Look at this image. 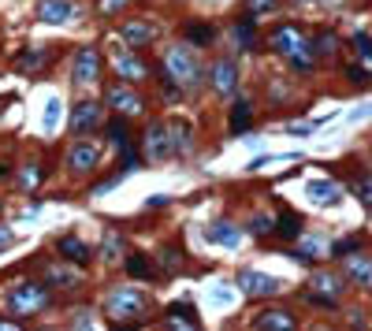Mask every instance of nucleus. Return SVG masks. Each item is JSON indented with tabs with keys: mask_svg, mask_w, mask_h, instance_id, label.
Here are the masks:
<instances>
[{
	"mask_svg": "<svg viewBox=\"0 0 372 331\" xmlns=\"http://www.w3.org/2000/svg\"><path fill=\"white\" fill-rule=\"evenodd\" d=\"M75 15V0H42V8H37V19L49 23V26H60Z\"/></svg>",
	"mask_w": 372,
	"mask_h": 331,
	"instance_id": "9",
	"label": "nucleus"
},
{
	"mask_svg": "<svg viewBox=\"0 0 372 331\" xmlns=\"http://www.w3.org/2000/svg\"><path fill=\"white\" fill-rule=\"evenodd\" d=\"M313 290H321V298H313V301H328V306H331V301L342 294V280L335 272H316L313 275Z\"/></svg>",
	"mask_w": 372,
	"mask_h": 331,
	"instance_id": "16",
	"label": "nucleus"
},
{
	"mask_svg": "<svg viewBox=\"0 0 372 331\" xmlns=\"http://www.w3.org/2000/svg\"><path fill=\"white\" fill-rule=\"evenodd\" d=\"M97 161H101L97 142H75V149L68 153V168H71V171H89Z\"/></svg>",
	"mask_w": 372,
	"mask_h": 331,
	"instance_id": "10",
	"label": "nucleus"
},
{
	"mask_svg": "<svg viewBox=\"0 0 372 331\" xmlns=\"http://www.w3.org/2000/svg\"><path fill=\"white\" fill-rule=\"evenodd\" d=\"M145 309H149V298H145V290H116V294L108 298V313L116 316V320H130L138 324V316H145Z\"/></svg>",
	"mask_w": 372,
	"mask_h": 331,
	"instance_id": "2",
	"label": "nucleus"
},
{
	"mask_svg": "<svg viewBox=\"0 0 372 331\" xmlns=\"http://www.w3.org/2000/svg\"><path fill=\"white\" fill-rule=\"evenodd\" d=\"M272 49H279L283 56L290 60V68H298V71H309L313 68V45L302 37L298 26H279V30H272Z\"/></svg>",
	"mask_w": 372,
	"mask_h": 331,
	"instance_id": "1",
	"label": "nucleus"
},
{
	"mask_svg": "<svg viewBox=\"0 0 372 331\" xmlns=\"http://www.w3.org/2000/svg\"><path fill=\"white\" fill-rule=\"evenodd\" d=\"M116 71L127 78V82H138L145 78V63H138L135 56H127V52H116Z\"/></svg>",
	"mask_w": 372,
	"mask_h": 331,
	"instance_id": "20",
	"label": "nucleus"
},
{
	"mask_svg": "<svg viewBox=\"0 0 372 331\" xmlns=\"http://www.w3.org/2000/svg\"><path fill=\"white\" fill-rule=\"evenodd\" d=\"M257 331H298V320L287 309H268L257 316Z\"/></svg>",
	"mask_w": 372,
	"mask_h": 331,
	"instance_id": "15",
	"label": "nucleus"
},
{
	"mask_svg": "<svg viewBox=\"0 0 372 331\" xmlns=\"http://www.w3.org/2000/svg\"><path fill=\"white\" fill-rule=\"evenodd\" d=\"M342 272H347V280L357 283V287H372V257H361V254H350L342 261Z\"/></svg>",
	"mask_w": 372,
	"mask_h": 331,
	"instance_id": "12",
	"label": "nucleus"
},
{
	"mask_svg": "<svg viewBox=\"0 0 372 331\" xmlns=\"http://www.w3.org/2000/svg\"><path fill=\"white\" fill-rule=\"evenodd\" d=\"M354 194H357V201H361L365 208H372V171H365V175L354 182Z\"/></svg>",
	"mask_w": 372,
	"mask_h": 331,
	"instance_id": "28",
	"label": "nucleus"
},
{
	"mask_svg": "<svg viewBox=\"0 0 372 331\" xmlns=\"http://www.w3.org/2000/svg\"><path fill=\"white\" fill-rule=\"evenodd\" d=\"M287 130H290V135H309V130H313V127H309V123H290Z\"/></svg>",
	"mask_w": 372,
	"mask_h": 331,
	"instance_id": "40",
	"label": "nucleus"
},
{
	"mask_svg": "<svg viewBox=\"0 0 372 331\" xmlns=\"http://www.w3.org/2000/svg\"><path fill=\"white\" fill-rule=\"evenodd\" d=\"M153 26L149 23H142V19H135V23H123V42L127 45H149L153 42Z\"/></svg>",
	"mask_w": 372,
	"mask_h": 331,
	"instance_id": "18",
	"label": "nucleus"
},
{
	"mask_svg": "<svg viewBox=\"0 0 372 331\" xmlns=\"http://www.w3.org/2000/svg\"><path fill=\"white\" fill-rule=\"evenodd\" d=\"M275 227H279V235H283V238H302V220L294 213H283V216L275 220Z\"/></svg>",
	"mask_w": 372,
	"mask_h": 331,
	"instance_id": "24",
	"label": "nucleus"
},
{
	"mask_svg": "<svg viewBox=\"0 0 372 331\" xmlns=\"http://www.w3.org/2000/svg\"><path fill=\"white\" fill-rule=\"evenodd\" d=\"M275 227V220H268V216H254V220H249V231H254V235H268Z\"/></svg>",
	"mask_w": 372,
	"mask_h": 331,
	"instance_id": "35",
	"label": "nucleus"
},
{
	"mask_svg": "<svg viewBox=\"0 0 372 331\" xmlns=\"http://www.w3.org/2000/svg\"><path fill=\"white\" fill-rule=\"evenodd\" d=\"M0 331H19L16 324H4V320H0Z\"/></svg>",
	"mask_w": 372,
	"mask_h": 331,
	"instance_id": "42",
	"label": "nucleus"
},
{
	"mask_svg": "<svg viewBox=\"0 0 372 331\" xmlns=\"http://www.w3.org/2000/svg\"><path fill=\"white\" fill-rule=\"evenodd\" d=\"M238 290H246V294H254V298H264V294H275L279 290V280L268 272L246 268V272H238Z\"/></svg>",
	"mask_w": 372,
	"mask_h": 331,
	"instance_id": "5",
	"label": "nucleus"
},
{
	"mask_svg": "<svg viewBox=\"0 0 372 331\" xmlns=\"http://www.w3.org/2000/svg\"><path fill=\"white\" fill-rule=\"evenodd\" d=\"M42 63H45V52H42V49H26L23 56L16 60V68H19V71H37Z\"/></svg>",
	"mask_w": 372,
	"mask_h": 331,
	"instance_id": "26",
	"label": "nucleus"
},
{
	"mask_svg": "<svg viewBox=\"0 0 372 331\" xmlns=\"http://www.w3.org/2000/svg\"><path fill=\"white\" fill-rule=\"evenodd\" d=\"M168 142H171V153H186L190 149V127L186 123H168Z\"/></svg>",
	"mask_w": 372,
	"mask_h": 331,
	"instance_id": "21",
	"label": "nucleus"
},
{
	"mask_svg": "<svg viewBox=\"0 0 372 331\" xmlns=\"http://www.w3.org/2000/svg\"><path fill=\"white\" fill-rule=\"evenodd\" d=\"M335 49H339L335 34H321V37H316V45H313V52H316V56H331Z\"/></svg>",
	"mask_w": 372,
	"mask_h": 331,
	"instance_id": "32",
	"label": "nucleus"
},
{
	"mask_svg": "<svg viewBox=\"0 0 372 331\" xmlns=\"http://www.w3.org/2000/svg\"><path fill=\"white\" fill-rule=\"evenodd\" d=\"M60 112H63V101H60V97H49V101H45V119H42V127H45V130H56Z\"/></svg>",
	"mask_w": 372,
	"mask_h": 331,
	"instance_id": "27",
	"label": "nucleus"
},
{
	"mask_svg": "<svg viewBox=\"0 0 372 331\" xmlns=\"http://www.w3.org/2000/svg\"><path fill=\"white\" fill-rule=\"evenodd\" d=\"M4 306H8L11 313H19V316L37 313V309H45V306H49V290H45V287H37V283H23V287H16V290H8Z\"/></svg>",
	"mask_w": 372,
	"mask_h": 331,
	"instance_id": "3",
	"label": "nucleus"
},
{
	"mask_svg": "<svg viewBox=\"0 0 372 331\" xmlns=\"http://www.w3.org/2000/svg\"><path fill=\"white\" fill-rule=\"evenodd\" d=\"M101 123V104H93V101H82L75 108V115H71V130L75 135H86V130H93Z\"/></svg>",
	"mask_w": 372,
	"mask_h": 331,
	"instance_id": "14",
	"label": "nucleus"
},
{
	"mask_svg": "<svg viewBox=\"0 0 372 331\" xmlns=\"http://www.w3.org/2000/svg\"><path fill=\"white\" fill-rule=\"evenodd\" d=\"M97 71H101L97 52H93V49H78V56H75V71H71V82H75V86H89V82H97Z\"/></svg>",
	"mask_w": 372,
	"mask_h": 331,
	"instance_id": "6",
	"label": "nucleus"
},
{
	"mask_svg": "<svg viewBox=\"0 0 372 331\" xmlns=\"http://www.w3.org/2000/svg\"><path fill=\"white\" fill-rule=\"evenodd\" d=\"M168 82H182V86H194L202 78V68H197L194 52L190 49H171L168 52Z\"/></svg>",
	"mask_w": 372,
	"mask_h": 331,
	"instance_id": "4",
	"label": "nucleus"
},
{
	"mask_svg": "<svg viewBox=\"0 0 372 331\" xmlns=\"http://www.w3.org/2000/svg\"><path fill=\"white\" fill-rule=\"evenodd\" d=\"M235 42L242 45V49H254V42H257V30H254V23H249V19L235 23Z\"/></svg>",
	"mask_w": 372,
	"mask_h": 331,
	"instance_id": "25",
	"label": "nucleus"
},
{
	"mask_svg": "<svg viewBox=\"0 0 372 331\" xmlns=\"http://www.w3.org/2000/svg\"><path fill=\"white\" fill-rule=\"evenodd\" d=\"M305 197L316 201V205H339L342 190H339V182H331V179H313L309 187H305Z\"/></svg>",
	"mask_w": 372,
	"mask_h": 331,
	"instance_id": "11",
	"label": "nucleus"
},
{
	"mask_svg": "<svg viewBox=\"0 0 372 331\" xmlns=\"http://www.w3.org/2000/svg\"><path fill=\"white\" fill-rule=\"evenodd\" d=\"M108 138L119 145V149H127V123H123V119H112V123H108Z\"/></svg>",
	"mask_w": 372,
	"mask_h": 331,
	"instance_id": "31",
	"label": "nucleus"
},
{
	"mask_svg": "<svg viewBox=\"0 0 372 331\" xmlns=\"http://www.w3.org/2000/svg\"><path fill=\"white\" fill-rule=\"evenodd\" d=\"M108 104L116 112H123V115H138L142 112V101L130 94V89H123V86H112L108 89Z\"/></svg>",
	"mask_w": 372,
	"mask_h": 331,
	"instance_id": "17",
	"label": "nucleus"
},
{
	"mask_svg": "<svg viewBox=\"0 0 372 331\" xmlns=\"http://www.w3.org/2000/svg\"><path fill=\"white\" fill-rule=\"evenodd\" d=\"M123 4H127V0H101L104 11H116V8H123Z\"/></svg>",
	"mask_w": 372,
	"mask_h": 331,
	"instance_id": "41",
	"label": "nucleus"
},
{
	"mask_svg": "<svg viewBox=\"0 0 372 331\" xmlns=\"http://www.w3.org/2000/svg\"><path fill=\"white\" fill-rule=\"evenodd\" d=\"M0 179H8V168H0Z\"/></svg>",
	"mask_w": 372,
	"mask_h": 331,
	"instance_id": "45",
	"label": "nucleus"
},
{
	"mask_svg": "<svg viewBox=\"0 0 372 331\" xmlns=\"http://www.w3.org/2000/svg\"><path fill=\"white\" fill-rule=\"evenodd\" d=\"M168 331H197V327L186 320V313H179L175 306H171V313H168Z\"/></svg>",
	"mask_w": 372,
	"mask_h": 331,
	"instance_id": "30",
	"label": "nucleus"
},
{
	"mask_svg": "<svg viewBox=\"0 0 372 331\" xmlns=\"http://www.w3.org/2000/svg\"><path fill=\"white\" fill-rule=\"evenodd\" d=\"M298 4H309V0H298ZM321 4H339V0H321Z\"/></svg>",
	"mask_w": 372,
	"mask_h": 331,
	"instance_id": "43",
	"label": "nucleus"
},
{
	"mask_svg": "<svg viewBox=\"0 0 372 331\" xmlns=\"http://www.w3.org/2000/svg\"><path fill=\"white\" fill-rule=\"evenodd\" d=\"M354 49H357V56L372 60V37H368V34H357V37H354Z\"/></svg>",
	"mask_w": 372,
	"mask_h": 331,
	"instance_id": "36",
	"label": "nucleus"
},
{
	"mask_svg": "<svg viewBox=\"0 0 372 331\" xmlns=\"http://www.w3.org/2000/svg\"><path fill=\"white\" fill-rule=\"evenodd\" d=\"M127 272L135 275V280H156V264L149 257H138V254L127 261Z\"/></svg>",
	"mask_w": 372,
	"mask_h": 331,
	"instance_id": "22",
	"label": "nucleus"
},
{
	"mask_svg": "<svg viewBox=\"0 0 372 331\" xmlns=\"http://www.w3.org/2000/svg\"><path fill=\"white\" fill-rule=\"evenodd\" d=\"M145 156H149V161H168L171 156L168 123H153L149 130H145Z\"/></svg>",
	"mask_w": 372,
	"mask_h": 331,
	"instance_id": "7",
	"label": "nucleus"
},
{
	"mask_svg": "<svg viewBox=\"0 0 372 331\" xmlns=\"http://www.w3.org/2000/svg\"><path fill=\"white\" fill-rule=\"evenodd\" d=\"M190 37L197 45H209L212 37H216V30H212V26H190Z\"/></svg>",
	"mask_w": 372,
	"mask_h": 331,
	"instance_id": "34",
	"label": "nucleus"
},
{
	"mask_svg": "<svg viewBox=\"0 0 372 331\" xmlns=\"http://www.w3.org/2000/svg\"><path fill=\"white\" fill-rule=\"evenodd\" d=\"M116 249H119L116 235H108V238H104V249H101V254H104V261H112V257H116Z\"/></svg>",
	"mask_w": 372,
	"mask_h": 331,
	"instance_id": "38",
	"label": "nucleus"
},
{
	"mask_svg": "<svg viewBox=\"0 0 372 331\" xmlns=\"http://www.w3.org/2000/svg\"><path fill=\"white\" fill-rule=\"evenodd\" d=\"M56 249H60V257H68V261H75V264H86V261H89V246L78 242V238H71V235L60 238Z\"/></svg>",
	"mask_w": 372,
	"mask_h": 331,
	"instance_id": "19",
	"label": "nucleus"
},
{
	"mask_svg": "<svg viewBox=\"0 0 372 331\" xmlns=\"http://www.w3.org/2000/svg\"><path fill=\"white\" fill-rule=\"evenodd\" d=\"M49 283H60V287H75L78 283V272H71V268H63V264H49Z\"/></svg>",
	"mask_w": 372,
	"mask_h": 331,
	"instance_id": "23",
	"label": "nucleus"
},
{
	"mask_svg": "<svg viewBox=\"0 0 372 331\" xmlns=\"http://www.w3.org/2000/svg\"><path fill=\"white\" fill-rule=\"evenodd\" d=\"M316 331H331V327H316Z\"/></svg>",
	"mask_w": 372,
	"mask_h": 331,
	"instance_id": "46",
	"label": "nucleus"
},
{
	"mask_svg": "<svg viewBox=\"0 0 372 331\" xmlns=\"http://www.w3.org/2000/svg\"><path fill=\"white\" fill-rule=\"evenodd\" d=\"M209 78H212V89H216V94H235V86H238V63L235 60H216Z\"/></svg>",
	"mask_w": 372,
	"mask_h": 331,
	"instance_id": "8",
	"label": "nucleus"
},
{
	"mask_svg": "<svg viewBox=\"0 0 372 331\" xmlns=\"http://www.w3.org/2000/svg\"><path fill=\"white\" fill-rule=\"evenodd\" d=\"M75 331H93V327H89V324H78V327H75Z\"/></svg>",
	"mask_w": 372,
	"mask_h": 331,
	"instance_id": "44",
	"label": "nucleus"
},
{
	"mask_svg": "<svg viewBox=\"0 0 372 331\" xmlns=\"http://www.w3.org/2000/svg\"><path fill=\"white\" fill-rule=\"evenodd\" d=\"M205 238L212 246H242V231L235 227V223H228V220H220V223H212V227H205Z\"/></svg>",
	"mask_w": 372,
	"mask_h": 331,
	"instance_id": "13",
	"label": "nucleus"
},
{
	"mask_svg": "<svg viewBox=\"0 0 372 331\" xmlns=\"http://www.w3.org/2000/svg\"><path fill=\"white\" fill-rule=\"evenodd\" d=\"M42 182V175H37V168H26L23 171V187H37Z\"/></svg>",
	"mask_w": 372,
	"mask_h": 331,
	"instance_id": "39",
	"label": "nucleus"
},
{
	"mask_svg": "<svg viewBox=\"0 0 372 331\" xmlns=\"http://www.w3.org/2000/svg\"><path fill=\"white\" fill-rule=\"evenodd\" d=\"M279 0H246V11L249 15H264V11H275Z\"/></svg>",
	"mask_w": 372,
	"mask_h": 331,
	"instance_id": "33",
	"label": "nucleus"
},
{
	"mask_svg": "<svg viewBox=\"0 0 372 331\" xmlns=\"http://www.w3.org/2000/svg\"><path fill=\"white\" fill-rule=\"evenodd\" d=\"M231 298H235V294H231L228 287H216V298H212V306H216V309H223V306H231Z\"/></svg>",
	"mask_w": 372,
	"mask_h": 331,
	"instance_id": "37",
	"label": "nucleus"
},
{
	"mask_svg": "<svg viewBox=\"0 0 372 331\" xmlns=\"http://www.w3.org/2000/svg\"><path fill=\"white\" fill-rule=\"evenodd\" d=\"M246 127H249V104L238 101L231 108V130H246Z\"/></svg>",
	"mask_w": 372,
	"mask_h": 331,
	"instance_id": "29",
	"label": "nucleus"
}]
</instances>
